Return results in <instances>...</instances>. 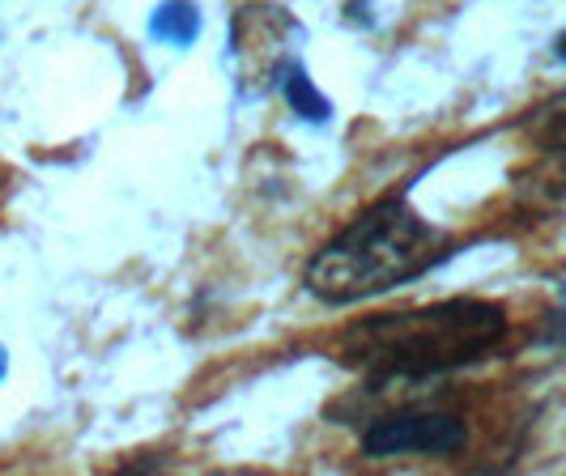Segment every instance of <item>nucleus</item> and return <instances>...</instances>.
<instances>
[{"instance_id":"423d86ee","label":"nucleus","mask_w":566,"mask_h":476,"mask_svg":"<svg viewBox=\"0 0 566 476\" xmlns=\"http://www.w3.org/2000/svg\"><path fill=\"white\" fill-rule=\"evenodd\" d=\"M4 370H9V353L0 349V379H4Z\"/></svg>"},{"instance_id":"39448f33","label":"nucleus","mask_w":566,"mask_h":476,"mask_svg":"<svg viewBox=\"0 0 566 476\" xmlns=\"http://www.w3.org/2000/svg\"><path fill=\"white\" fill-rule=\"evenodd\" d=\"M149 34L158 43H170V47H188L200 34V9L192 0H163L149 13Z\"/></svg>"},{"instance_id":"7ed1b4c3","label":"nucleus","mask_w":566,"mask_h":476,"mask_svg":"<svg viewBox=\"0 0 566 476\" xmlns=\"http://www.w3.org/2000/svg\"><path fill=\"white\" fill-rule=\"evenodd\" d=\"M363 451L375 459L388 455H455L469 443V425L448 409H400L384 413L363 430Z\"/></svg>"},{"instance_id":"f257e3e1","label":"nucleus","mask_w":566,"mask_h":476,"mask_svg":"<svg viewBox=\"0 0 566 476\" xmlns=\"http://www.w3.org/2000/svg\"><path fill=\"white\" fill-rule=\"evenodd\" d=\"M507 340V310L485 298H448L434 307L384 310L349 324L337 340V358L349 370L397 383L430 379L490 358Z\"/></svg>"},{"instance_id":"f03ea898","label":"nucleus","mask_w":566,"mask_h":476,"mask_svg":"<svg viewBox=\"0 0 566 476\" xmlns=\"http://www.w3.org/2000/svg\"><path fill=\"white\" fill-rule=\"evenodd\" d=\"M452 234L418 218L405 192L375 200L307 264V289L324 303H358L426 277L455 255Z\"/></svg>"},{"instance_id":"20e7f679","label":"nucleus","mask_w":566,"mask_h":476,"mask_svg":"<svg viewBox=\"0 0 566 476\" xmlns=\"http://www.w3.org/2000/svg\"><path fill=\"white\" fill-rule=\"evenodd\" d=\"M282 94L285 103H290V112L298 115V119H307V124L333 119V103L315 89V82L307 77V68L298 60H282Z\"/></svg>"}]
</instances>
